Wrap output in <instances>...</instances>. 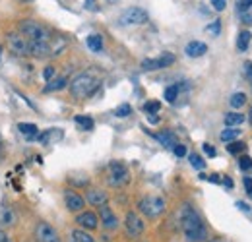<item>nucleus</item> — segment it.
Instances as JSON below:
<instances>
[{
	"label": "nucleus",
	"instance_id": "1",
	"mask_svg": "<svg viewBox=\"0 0 252 242\" xmlns=\"http://www.w3.org/2000/svg\"><path fill=\"white\" fill-rule=\"evenodd\" d=\"M181 225H183V233L189 242H206L208 241V229L202 223L200 215L194 212L190 206L183 208L181 215Z\"/></svg>",
	"mask_w": 252,
	"mask_h": 242
},
{
	"label": "nucleus",
	"instance_id": "2",
	"mask_svg": "<svg viewBox=\"0 0 252 242\" xmlns=\"http://www.w3.org/2000/svg\"><path fill=\"white\" fill-rule=\"evenodd\" d=\"M99 86H101V80L97 76L90 74V72H84V74H78L70 82V91L76 97H88L99 90Z\"/></svg>",
	"mask_w": 252,
	"mask_h": 242
},
{
	"label": "nucleus",
	"instance_id": "3",
	"mask_svg": "<svg viewBox=\"0 0 252 242\" xmlns=\"http://www.w3.org/2000/svg\"><path fill=\"white\" fill-rule=\"evenodd\" d=\"M138 208H140V212L144 213L148 219H156L159 215H163L167 206H165V200L163 198H159V196H148V198L140 200Z\"/></svg>",
	"mask_w": 252,
	"mask_h": 242
},
{
	"label": "nucleus",
	"instance_id": "4",
	"mask_svg": "<svg viewBox=\"0 0 252 242\" xmlns=\"http://www.w3.org/2000/svg\"><path fill=\"white\" fill-rule=\"evenodd\" d=\"M6 41H8V49H10L16 57H28V55H30V39H28L24 33L12 31V33H8Z\"/></svg>",
	"mask_w": 252,
	"mask_h": 242
},
{
	"label": "nucleus",
	"instance_id": "5",
	"mask_svg": "<svg viewBox=\"0 0 252 242\" xmlns=\"http://www.w3.org/2000/svg\"><path fill=\"white\" fill-rule=\"evenodd\" d=\"M146 22H148V12L138 8V6L126 8L125 12L121 14V24L123 26H142Z\"/></svg>",
	"mask_w": 252,
	"mask_h": 242
},
{
	"label": "nucleus",
	"instance_id": "6",
	"mask_svg": "<svg viewBox=\"0 0 252 242\" xmlns=\"http://www.w3.org/2000/svg\"><path fill=\"white\" fill-rule=\"evenodd\" d=\"M20 33H24L30 41H49V39H51V35L43 30L39 24L30 22V20L20 24Z\"/></svg>",
	"mask_w": 252,
	"mask_h": 242
},
{
	"label": "nucleus",
	"instance_id": "7",
	"mask_svg": "<svg viewBox=\"0 0 252 242\" xmlns=\"http://www.w3.org/2000/svg\"><path fill=\"white\" fill-rule=\"evenodd\" d=\"M35 241L37 242H61L57 229L45 221H39L35 227Z\"/></svg>",
	"mask_w": 252,
	"mask_h": 242
},
{
	"label": "nucleus",
	"instance_id": "8",
	"mask_svg": "<svg viewBox=\"0 0 252 242\" xmlns=\"http://www.w3.org/2000/svg\"><path fill=\"white\" fill-rule=\"evenodd\" d=\"M125 227H126L128 237H132V239H138L140 235H144V229H146V225H144V221L140 219V215L134 212L126 213Z\"/></svg>",
	"mask_w": 252,
	"mask_h": 242
},
{
	"label": "nucleus",
	"instance_id": "9",
	"mask_svg": "<svg viewBox=\"0 0 252 242\" xmlns=\"http://www.w3.org/2000/svg\"><path fill=\"white\" fill-rule=\"evenodd\" d=\"M173 62H175V55L165 53V55H161L159 59H146V60L142 62V68L148 70V72H152V70H159V68H167V66H171Z\"/></svg>",
	"mask_w": 252,
	"mask_h": 242
},
{
	"label": "nucleus",
	"instance_id": "10",
	"mask_svg": "<svg viewBox=\"0 0 252 242\" xmlns=\"http://www.w3.org/2000/svg\"><path fill=\"white\" fill-rule=\"evenodd\" d=\"M128 181V171L123 163H111V175H109V182L111 186H123Z\"/></svg>",
	"mask_w": 252,
	"mask_h": 242
},
{
	"label": "nucleus",
	"instance_id": "11",
	"mask_svg": "<svg viewBox=\"0 0 252 242\" xmlns=\"http://www.w3.org/2000/svg\"><path fill=\"white\" fill-rule=\"evenodd\" d=\"M64 204L70 212H82L84 206H86V200L80 194H76L74 190H66L64 192Z\"/></svg>",
	"mask_w": 252,
	"mask_h": 242
},
{
	"label": "nucleus",
	"instance_id": "12",
	"mask_svg": "<svg viewBox=\"0 0 252 242\" xmlns=\"http://www.w3.org/2000/svg\"><path fill=\"white\" fill-rule=\"evenodd\" d=\"M90 206H95V208H101V206H107V192L101 190V188H90L86 192V198H84Z\"/></svg>",
	"mask_w": 252,
	"mask_h": 242
},
{
	"label": "nucleus",
	"instance_id": "13",
	"mask_svg": "<svg viewBox=\"0 0 252 242\" xmlns=\"http://www.w3.org/2000/svg\"><path fill=\"white\" fill-rule=\"evenodd\" d=\"M76 223L84 231H94V229H97V225H99V217L94 212H82L76 217Z\"/></svg>",
	"mask_w": 252,
	"mask_h": 242
},
{
	"label": "nucleus",
	"instance_id": "14",
	"mask_svg": "<svg viewBox=\"0 0 252 242\" xmlns=\"http://www.w3.org/2000/svg\"><path fill=\"white\" fill-rule=\"evenodd\" d=\"M30 55L37 59H45L51 55V47L49 41H30Z\"/></svg>",
	"mask_w": 252,
	"mask_h": 242
},
{
	"label": "nucleus",
	"instance_id": "15",
	"mask_svg": "<svg viewBox=\"0 0 252 242\" xmlns=\"http://www.w3.org/2000/svg\"><path fill=\"white\" fill-rule=\"evenodd\" d=\"M101 223H103L105 229H109V231H113V229L119 227V219H117V215L111 212L107 206H101Z\"/></svg>",
	"mask_w": 252,
	"mask_h": 242
},
{
	"label": "nucleus",
	"instance_id": "16",
	"mask_svg": "<svg viewBox=\"0 0 252 242\" xmlns=\"http://www.w3.org/2000/svg\"><path fill=\"white\" fill-rule=\"evenodd\" d=\"M206 51H208V45L202 43V41H190L187 45V49H185V53L189 55L190 59H198V57L206 55Z\"/></svg>",
	"mask_w": 252,
	"mask_h": 242
},
{
	"label": "nucleus",
	"instance_id": "17",
	"mask_svg": "<svg viewBox=\"0 0 252 242\" xmlns=\"http://www.w3.org/2000/svg\"><path fill=\"white\" fill-rule=\"evenodd\" d=\"M252 10V0H237V12L241 16L243 22H249L252 24V14H247Z\"/></svg>",
	"mask_w": 252,
	"mask_h": 242
},
{
	"label": "nucleus",
	"instance_id": "18",
	"mask_svg": "<svg viewBox=\"0 0 252 242\" xmlns=\"http://www.w3.org/2000/svg\"><path fill=\"white\" fill-rule=\"evenodd\" d=\"M252 41V33L249 30H243L239 33V37H237V49H239V53H245L247 49H249V45H251Z\"/></svg>",
	"mask_w": 252,
	"mask_h": 242
},
{
	"label": "nucleus",
	"instance_id": "19",
	"mask_svg": "<svg viewBox=\"0 0 252 242\" xmlns=\"http://www.w3.org/2000/svg\"><path fill=\"white\" fill-rule=\"evenodd\" d=\"M18 130H20L26 138H30V140H33L35 136H39V128H37L35 124H32V122H20V124H18Z\"/></svg>",
	"mask_w": 252,
	"mask_h": 242
},
{
	"label": "nucleus",
	"instance_id": "20",
	"mask_svg": "<svg viewBox=\"0 0 252 242\" xmlns=\"http://www.w3.org/2000/svg\"><path fill=\"white\" fill-rule=\"evenodd\" d=\"M0 225L2 227H12V225H16V213L12 212V210H2L0 212Z\"/></svg>",
	"mask_w": 252,
	"mask_h": 242
},
{
	"label": "nucleus",
	"instance_id": "21",
	"mask_svg": "<svg viewBox=\"0 0 252 242\" xmlns=\"http://www.w3.org/2000/svg\"><path fill=\"white\" fill-rule=\"evenodd\" d=\"M156 140H159L165 148H175L177 144V138H175V134H171V132H161V134H156Z\"/></svg>",
	"mask_w": 252,
	"mask_h": 242
},
{
	"label": "nucleus",
	"instance_id": "22",
	"mask_svg": "<svg viewBox=\"0 0 252 242\" xmlns=\"http://www.w3.org/2000/svg\"><path fill=\"white\" fill-rule=\"evenodd\" d=\"M247 121L245 119V115H239V113H227L225 115V126H239V124H243V122Z\"/></svg>",
	"mask_w": 252,
	"mask_h": 242
},
{
	"label": "nucleus",
	"instance_id": "23",
	"mask_svg": "<svg viewBox=\"0 0 252 242\" xmlns=\"http://www.w3.org/2000/svg\"><path fill=\"white\" fill-rule=\"evenodd\" d=\"M66 84H68V78H66V76H61V78H57V80H49V86L45 88V91H59V90H63Z\"/></svg>",
	"mask_w": 252,
	"mask_h": 242
},
{
	"label": "nucleus",
	"instance_id": "24",
	"mask_svg": "<svg viewBox=\"0 0 252 242\" xmlns=\"http://www.w3.org/2000/svg\"><path fill=\"white\" fill-rule=\"evenodd\" d=\"M88 47L94 51V53H99L103 49V39L99 35H90L88 37Z\"/></svg>",
	"mask_w": 252,
	"mask_h": 242
},
{
	"label": "nucleus",
	"instance_id": "25",
	"mask_svg": "<svg viewBox=\"0 0 252 242\" xmlns=\"http://www.w3.org/2000/svg\"><path fill=\"white\" fill-rule=\"evenodd\" d=\"M245 105H247V93H235V95H231V107L241 109Z\"/></svg>",
	"mask_w": 252,
	"mask_h": 242
},
{
	"label": "nucleus",
	"instance_id": "26",
	"mask_svg": "<svg viewBox=\"0 0 252 242\" xmlns=\"http://www.w3.org/2000/svg\"><path fill=\"white\" fill-rule=\"evenodd\" d=\"M241 136V132L239 130H235V128H227V130H223L221 132V142H233V140H237Z\"/></svg>",
	"mask_w": 252,
	"mask_h": 242
},
{
	"label": "nucleus",
	"instance_id": "27",
	"mask_svg": "<svg viewBox=\"0 0 252 242\" xmlns=\"http://www.w3.org/2000/svg\"><path fill=\"white\" fill-rule=\"evenodd\" d=\"M74 122H76V124H80V128H82V130H92V128L95 126L94 119H90V117H82V115H78V117L74 119Z\"/></svg>",
	"mask_w": 252,
	"mask_h": 242
},
{
	"label": "nucleus",
	"instance_id": "28",
	"mask_svg": "<svg viewBox=\"0 0 252 242\" xmlns=\"http://www.w3.org/2000/svg\"><path fill=\"white\" fill-rule=\"evenodd\" d=\"M189 161H190V165H192L196 171H202V169H206V161H204L200 155H196V153H190Z\"/></svg>",
	"mask_w": 252,
	"mask_h": 242
},
{
	"label": "nucleus",
	"instance_id": "29",
	"mask_svg": "<svg viewBox=\"0 0 252 242\" xmlns=\"http://www.w3.org/2000/svg\"><path fill=\"white\" fill-rule=\"evenodd\" d=\"M159 111H161V103L159 101H148L144 105V113L146 115H158Z\"/></svg>",
	"mask_w": 252,
	"mask_h": 242
},
{
	"label": "nucleus",
	"instance_id": "30",
	"mask_svg": "<svg viewBox=\"0 0 252 242\" xmlns=\"http://www.w3.org/2000/svg\"><path fill=\"white\" fill-rule=\"evenodd\" d=\"M72 237H74L76 242H95L94 239H92V235H88L84 229H82V231H72Z\"/></svg>",
	"mask_w": 252,
	"mask_h": 242
},
{
	"label": "nucleus",
	"instance_id": "31",
	"mask_svg": "<svg viewBox=\"0 0 252 242\" xmlns=\"http://www.w3.org/2000/svg\"><path fill=\"white\" fill-rule=\"evenodd\" d=\"M245 150H247V146L243 142H231V144H227V151L233 153V155H239V153H243Z\"/></svg>",
	"mask_w": 252,
	"mask_h": 242
},
{
	"label": "nucleus",
	"instance_id": "32",
	"mask_svg": "<svg viewBox=\"0 0 252 242\" xmlns=\"http://www.w3.org/2000/svg\"><path fill=\"white\" fill-rule=\"evenodd\" d=\"M179 91H181V86H169V88L165 90V99H167L169 103H175Z\"/></svg>",
	"mask_w": 252,
	"mask_h": 242
},
{
	"label": "nucleus",
	"instance_id": "33",
	"mask_svg": "<svg viewBox=\"0 0 252 242\" xmlns=\"http://www.w3.org/2000/svg\"><path fill=\"white\" fill-rule=\"evenodd\" d=\"M132 113V107L128 105V103H125V105H121L117 111H115V117H119V119H125V117H128Z\"/></svg>",
	"mask_w": 252,
	"mask_h": 242
},
{
	"label": "nucleus",
	"instance_id": "34",
	"mask_svg": "<svg viewBox=\"0 0 252 242\" xmlns=\"http://www.w3.org/2000/svg\"><path fill=\"white\" fill-rule=\"evenodd\" d=\"M239 167H241L243 171H252V159L251 157H241V159H239Z\"/></svg>",
	"mask_w": 252,
	"mask_h": 242
},
{
	"label": "nucleus",
	"instance_id": "35",
	"mask_svg": "<svg viewBox=\"0 0 252 242\" xmlns=\"http://www.w3.org/2000/svg\"><path fill=\"white\" fill-rule=\"evenodd\" d=\"M206 31H208L210 35H220V31H221V24H220V22H214V24H210V26L206 28Z\"/></svg>",
	"mask_w": 252,
	"mask_h": 242
},
{
	"label": "nucleus",
	"instance_id": "36",
	"mask_svg": "<svg viewBox=\"0 0 252 242\" xmlns=\"http://www.w3.org/2000/svg\"><path fill=\"white\" fill-rule=\"evenodd\" d=\"M243 70H245V76H247V80H249V84H251L252 88V62H245Z\"/></svg>",
	"mask_w": 252,
	"mask_h": 242
},
{
	"label": "nucleus",
	"instance_id": "37",
	"mask_svg": "<svg viewBox=\"0 0 252 242\" xmlns=\"http://www.w3.org/2000/svg\"><path fill=\"white\" fill-rule=\"evenodd\" d=\"M210 2H212L214 10H218V12H223L225 6H227V0H210Z\"/></svg>",
	"mask_w": 252,
	"mask_h": 242
},
{
	"label": "nucleus",
	"instance_id": "38",
	"mask_svg": "<svg viewBox=\"0 0 252 242\" xmlns=\"http://www.w3.org/2000/svg\"><path fill=\"white\" fill-rule=\"evenodd\" d=\"M173 151H175L177 157H185V155H187V148H185V146H181V144H177V146L173 148Z\"/></svg>",
	"mask_w": 252,
	"mask_h": 242
},
{
	"label": "nucleus",
	"instance_id": "39",
	"mask_svg": "<svg viewBox=\"0 0 252 242\" xmlns=\"http://www.w3.org/2000/svg\"><path fill=\"white\" fill-rule=\"evenodd\" d=\"M84 6H86V10H92V12H97V10H99V6H97V2H95V0H86V4H84Z\"/></svg>",
	"mask_w": 252,
	"mask_h": 242
},
{
	"label": "nucleus",
	"instance_id": "40",
	"mask_svg": "<svg viewBox=\"0 0 252 242\" xmlns=\"http://www.w3.org/2000/svg\"><path fill=\"white\" fill-rule=\"evenodd\" d=\"M243 184H245V190H247V194L252 198V179H249V177H245V181H243Z\"/></svg>",
	"mask_w": 252,
	"mask_h": 242
},
{
	"label": "nucleus",
	"instance_id": "41",
	"mask_svg": "<svg viewBox=\"0 0 252 242\" xmlns=\"http://www.w3.org/2000/svg\"><path fill=\"white\" fill-rule=\"evenodd\" d=\"M53 76H55V68L49 66V68L43 70V78H45V80H53Z\"/></svg>",
	"mask_w": 252,
	"mask_h": 242
},
{
	"label": "nucleus",
	"instance_id": "42",
	"mask_svg": "<svg viewBox=\"0 0 252 242\" xmlns=\"http://www.w3.org/2000/svg\"><path fill=\"white\" fill-rule=\"evenodd\" d=\"M204 151H206V155H210V157H216V155H218L216 148H212L210 144H204Z\"/></svg>",
	"mask_w": 252,
	"mask_h": 242
},
{
	"label": "nucleus",
	"instance_id": "43",
	"mask_svg": "<svg viewBox=\"0 0 252 242\" xmlns=\"http://www.w3.org/2000/svg\"><path fill=\"white\" fill-rule=\"evenodd\" d=\"M0 242H12L10 235H8L6 231H2V229H0Z\"/></svg>",
	"mask_w": 252,
	"mask_h": 242
},
{
	"label": "nucleus",
	"instance_id": "44",
	"mask_svg": "<svg viewBox=\"0 0 252 242\" xmlns=\"http://www.w3.org/2000/svg\"><path fill=\"white\" fill-rule=\"evenodd\" d=\"M237 208H239V210H243V212H251V208H249V206H245V202H237Z\"/></svg>",
	"mask_w": 252,
	"mask_h": 242
},
{
	"label": "nucleus",
	"instance_id": "45",
	"mask_svg": "<svg viewBox=\"0 0 252 242\" xmlns=\"http://www.w3.org/2000/svg\"><path fill=\"white\" fill-rule=\"evenodd\" d=\"M223 184H225L227 188H233V181H231L229 177H225V179H223Z\"/></svg>",
	"mask_w": 252,
	"mask_h": 242
},
{
	"label": "nucleus",
	"instance_id": "46",
	"mask_svg": "<svg viewBox=\"0 0 252 242\" xmlns=\"http://www.w3.org/2000/svg\"><path fill=\"white\" fill-rule=\"evenodd\" d=\"M4 157V142H2V136H0V161Z\"/></svg>",
	"mask_w": 252,
	"mask_h": 242
},
{
	"label": "nucleus",
	"instance_id": "47",
	"mask_svg": "<svg viewBox=\"0 0 252 242\" xmlns=\"http://www.w3.org/2000/svg\"><path fill=\"white\" fill-rule=\"evenodd\" d=\"M208 242H229V241H225V239H221V237H214V239H210Z\"/></svg>",
	"mask_w": 252,
	"mask_h": 242
},
{
	"label": "nucleus",
	"instance_id": "48",
	"mask_svg": "<svg viewBox=\"0 0 252 242\" xmlns=\"http://www.w3.org/2000/svg\"><path fill=\"white\" fill-rule=\"evenodd\" d=\"M210 181H212V182H220V177H218V175H212V177H210Z\"/></svg>",
	"mask_w": 252,
	"mask_h": 242
},
{
	"label": "nucleus",
	"instance_id": "49",
	"mask_svg": "<svg viewBox=\"0 0 252 242\" xmlns=\"http://www.w3.org/2000/svg\"><path fill=\"white\" fill-rule=\"evenodd\" d=\"M0 53H2V47H0Z\"/></svg>",
	"mask_w": 252,
	"mask_h": 242
}]
</instances>
